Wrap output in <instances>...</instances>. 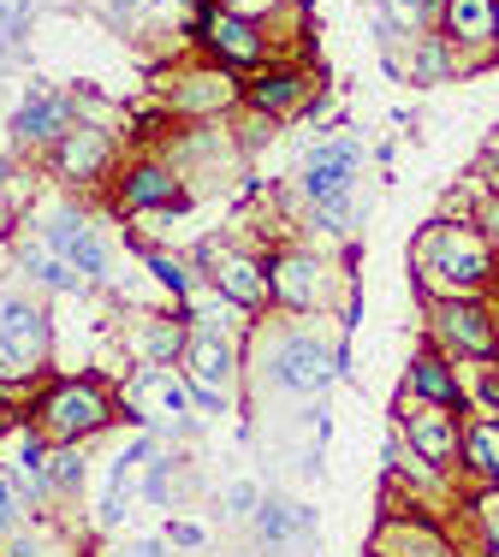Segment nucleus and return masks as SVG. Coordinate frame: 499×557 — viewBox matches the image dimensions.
<instances>
[{
    "mask_svg": "<svg viewBox=\"0 0 499 557\" xmlns=\"http://www.w3.org/2000/svg\"><path fill=\"white\" fill-rule=\"evenodd\" d=\"M416 285H428L435 297H482L499 273V249L482 237L476 214L470 220H428L423 237H416Z\"/></svg>",
    "mask_w": 499,
    "mask_h": 557,
    "instance_id": "f257e3e1",
    "label": "nucleus"
},
{
    "mask_svg": "<svg viewBox=\"0 0 499 557\" xmlns=\"http://www.w3.org/2000/svg\"><path fill=\"white\" fill-rule=\"evenodd\" d=\"M161 96H167V113L185 119V125H220V119L244 101V84H239L232 65L208 60V65H191V72L167 77Z\"/></svg>",
    "mask_w": 499,
    "mask_h": 557,
    "instance_id": "f03ea898",
    "label": "nucleus"
},
{
    "mask_svg": "<svg viewBox=\"0 0 499 557\" xmlns=\"http://www.w3.org/2000/svg\"><path fill=\"white\" fill-rule=\"evenodd\" d=\"M108 416H113V397L101 380H60V386L36 404V428L60 445H77V440H89V433H101Z\"/></svg>",
    "mask_w": 499,
    "mask_h": 557,
    "instance_id": "7ed1b4c3",
    "label": "nucleus"
},
{
    "mask_svg": "<svg viewBox=\"0 0 499 557\" xmlns=\"http://www.w3.org/2000/svg\"><path fill=\"white\" fill-rule=\"evenodd\" d=\"M333 374H339V356L327 350V338L304 333V326H285V333L268 338V386L309 397V392L333 386Z\"/></svg>",
    "mask_w": 499,
    "mask_h": 557,
    "instance_id": "20e7f679",
    "label": "nucleus"
},
{
    "mask_svg": "<svg viewBox=\"0 0 499 557\" xmlns=\"http://www.w3.org/2000/svg\"><path fill=\"white\" fill-rule=\"evenodd\" d=\"M268 285H273V302L292 314H321L333 302V261L321 249H304V244H285L268 256Z\"/></svg>",
    "mask_w": 499,
    "mask_h": 557,
    "instance_id": "39448f33",
    "label": "nucleus"
},
{
    "mask_svg": "<svg viewBox=\"0 0 499 557\" xmlns=\"http://www.w3.org/2000/svg\"><path fill=\"white\" fill-rule=\"evenodd\" d=\"M357 178H363V143L357 137H327V143H309L304 172H297V196H304L309 208L351 202Z\"/></svg>",
    "mask_w": 499,
    "mask_h": 557,
    "instance_id": "423d86ee",
    "label": "nucleus"
},
{
    "mask_svg": "<svg viewBox=\"0 0 499 557\" xmlns=\"http://www.w3.org/2000/svg\"><path fill=\"white\" fill-rule=\"evenodd\" d=\"M120 404L137 428H179V421H191L196 392H191L185 374H173V368H137L120 386Z\"/></svg>",
    "mask_w": 499,
    "mask_h": 557,
    "instance_id": "0eeeda50",
    "label": "nucleus"
},
{
    "mask_svg": "<svg viewBox=\"0 0 499 557\" xmlns=\"http://www.w3.org/2000/svg\"><path fill=\"white\" fill-rule=\"evenodd\" d=\"M185 380H191L196 404H203L208 416H227V409H232V386H239V338L191 333V344H185Z\"/></svg>",
    "mask_w": 499,
    "mask_h": 557,
    "instance_id": "6e6552de",
    "label": "nucleus"
},
{
    "mask_svg": "<svg viewBox=\"0 0 499 557\" xmlns=\"http://www.w3.org/2000/svg\"><path fill=\"white\" fill-rule=\"evenodd\" d=\"M48 344H54V326H48L42 302H31V297L0 302V362H7L12 380H31L48 362Z\"/></svg>",
    "mask_w": 499,
    "mask_h": 557,
    "instance_id": "1a4fd4ad",
    "label": "nucleus"
},
{
    "mask_svg": "<svg viewBox=\"0 0 499 557\" xmlns=\"http://www.w3.org/2000/svg\"><path fill=\"white\" fill-rule=\"evenodd\" d=\"M196 42L208 48V60L232 65V72H261L268 65V30L239 18V12H220L215 0L196 7Z\"/></svg>",
    "mask_w": 499,
    "mask_h": 557,
    "instance_id": "9d476101",
    "label": "nucleus"
},
{
    "mask_svg": "<svg viewBox=\"0 0 499 557\" xmlns=\"http://www.w3.org/2000/svg\"><path fill=\"white\" fill-rule=\"evenodd\" d=\"M113 154H120V149H113V131L96 125V119H77L54 149H48V166H54L60 184L84 190V184H96V178H108V172H113Z\"/></svg>",
    "mask_w": 499,
    "mask_h": 557,
    "instance_id": "9b49d317",
    "label": "nucleus"
},
{
    "mask_svg": "<svg viewBox=\"0 0 499 557\" xmlns=\"http://www.w3.org/2000/svg\"><path fill=\"white\" fill-rule=\"evenodd\" d=\"M42 237H48V249H60V256L72 261L84 285H101V278H108V244H101L96 220H89L77 202H65V208H48V225H42Z\"/></svg>",
    "mask_w": 499,
    "mask_h": 557,
    "instance_id": "f8f14e48",
    "label": "nucleus"
},
{
    "mask_svg": "<svg viewBox=\"0 0 499 557\" xmlns=\"http://www.w3.org/2000/svg\"><path fill=\"white\" fill-rule=\"evenodd\" d=\"M315 72L309 65H261L256 77H249L244 84V108L249 113H261V119H273V125H280V119H297L315 101Z\"/></svg>",
    "mask_w": 499,
    "mask_h": 557,
    "instance_id": "ddd939ff",
    "label": "nucleus"
},
{
    "mask_svg": "<svg viewBox=\"0 0 499 557\" xmlns=\"http://www.w3.org/2000/svg\"><path fill=\"white\" fill-rule=\"evenodd\" d=\"M428 314H435V338L452 344V350L464 356H488L499 350V326H494V309L482 297H435L428 302Z\"/></svg>",
    "mask_w": 499,
    "mask_h": 557,
    "instance_id": "4468645a",
    "label": "nucleus"
},
{
    "mask_svg": "<svg viewBox=\"0 0 499 557\" xmlns=\"http://www.w3.org/2000/svg\"><path fill=\"white\" fill-rule=\"evenodd\" d=\"M208 285L220 290V297L232 302L239 314H256V309H268L273 302V285H268V261H256V256H244V249H227V244H215L208 249Z\"/></svg>",
    "mask_w": 499,
    "mask_h": 557,
    "instance_id": "2eb2a0df",
    "label": "nucleus"
},
{
    "mask_svg": "<svg viewBox=\"0 0 499 557\" xmlns=\"http://www.w3.org/2000/svg\"><path fill=\"white\" fill-rule=\"evenodd\" d=\"M120 208L125 214H173V208H191V184L179 166L167 161H131L120 172Z\"/></svg>",
    "mask_w": 499,
    "mask_h": 557,
    "instance_id": "dca6fc26",
    "label": "nucleus"
},
{
    "mask_svg": "<svg viewBox=\"0 0 499 557\" xmlns=\"http://www.w3.org/2000/svg\"><path fill=\"white\" fill-rule=\"evenodd\" d=\"M494 30H499V0H446L440 36L452 42L458 65L499 60V54H494Z\"/></svg>",
    "mask_w": 499,
    "mask_h": 557,
    "instance_id": "f3484780",
    "label": "nucleus"
},
{
    "mask_svg": "<svg viewBox=\"0 0 499 557\" xmlns=\"http://www.w3.org/2000/svg\"><path fill=\"white\" fill-rule=\"evenodd\" d=\"M72 125H77V96L48 89V84H36L31 96H24V108L12 113V137H19L24 149H54Z\"/></svg>",
    "mask_w": 499,
    "mask_h": 557,
    "instance_id": "a211bd4d",
    "label": "nucleus"
},
{
    "mask_svg": "<svg viewBox=\"0 0 499 557\" xmlns=\"http://www.w3.org/2000/svg\"><path fill=\"white\" fill-rule=\"evenodd\" d=\"M404 416V440H411V450L423 462H435V469H446V462L464 457V428L452 421V409L440 404H423V397H411V404L399 409Z\"/></svg>",
    "mask_w": 499,
    "mask_h": 557,
    "instance_id": "6ab92c4d",
    "label": "nucleus"
},
{
    "mask_svg": "<svg viewBox=\"0 0 499 557\" xmlns=\"http://www.w3.org/2000/svg\"><path fill=\"white\" fill-rule=\"evenodd\" d=\"M369 557H452V546L440 540V528H435V522H423V516H404V510H392L387 522L375 528V540H369Z\"/></svg>",
    "mask_w": 499,
    "mask_h": 557,
    "instance_id": "aec40b11",
    "label": "nucleus"
},
{
    "mask_svg": "<svg viewBox=\"0 0 499 557\" xmlns=\"http://www.w3.org/2000/svg\"><path fill=\"white\" fill-rule=\"evenodd\" d=\"M137 261L155 273V285H161L167 297H179V302H191L196 290L208 285V273H196L191 261L179 256V249H167V244H143V249H137Z\"/></svg>",
    "mask_w": 499,
    "mask_h": 557,
    "instance_id": "412c9836",
    "label": "nucleus"
},
{
    "mask_svg": "<svg viewBox=\"0 0 499 557\" xmlns=\"http://www.w3.org/2000/svg\"><path fill=\"white\" fill-rule=\"evenodd\" d=\"M411 397H423V404H440V409H458L464 386H458V374L440 362L435 350H416V356H411Z\"/></svg>",
    "mask_w": 499,
    "mask_h": 557,
    "instance_id": "4be33fe9",
    "label": "nucleus"
},
{
    "mask_svg": "<svg viewBox=\"0 0 499 557\" xmlns=\"http://www.w3.org/2000/svg\"><path fill=\"white\" fill-rule=\"evenodd\" d=\"M446 0H380V24H392L399 36H435Z\"/></svg>",
    "mask_w": 499,
    "mask_h": 557,
    "instance_id": "5701e85b",
    "label": "nucleus"
},
{
    "mask_svg": "<svg viewBox=\"0 0 499 557\" xmlns=\"http://www.w3.org/2000/svg\"><path fill=\"white\" fill-rule=\"evenodd\" d=\"M24 273H31L36 285H48V290H65V297H77V290H84V278H77V268L60 256V249L24 244Z\"/></svg>",
    "mask_w": 499,
    "mask_h": 557,
    "instance_id": "b1692460",
    "label": "nucleus"
},
{
    "mask_svg": "<svg viewBox=\"0 0 499 557\" xmlns=\"http://www.w3.org/2000/svg\"><path fill=\"white\" fill-rule=\"evenodd\" d=\"M309 522L315 516L304 510V504H285V498H261V510H256V534L268 540V546H285V540L304 534Z\"/></svg>",
    "mask_w": 499,
    "mask_h": 557,
    "instance_id": "393cba45",
    "label": "nucleus"
},
{
    "mask_svg": "<svg viewBox=\"0 0 499 557\" xmlns=\"http://www.w3.org/2000/svg\"><path fill=\"white\" fill-rule=\"evenodd\" d=\"M464 462L482 481H499V416H482L464 428Z\"/></svg>",
    "mask_w": 499,
    "mask_h": 557,
    "instance_id": "a878e982",
    "label": "nucleus"
},
{
    "mask_svg": "<svg viewBox=\"0 0 499 557\" xmlns=\"http://www.w3.org/2000/svg\"><path fill=\"white\" fill-rule=\"evenodd\" d=\"M458 72V54L452 42L435 30V36H416V54H411V77L416 84H446V77Z\"/></svg>",
    "mask_w": 499,
    "mask_h": 557,
    "instance_id": "bb28decb",
    "label": "nucleus"
},
{
    "mask_svg": "<svg viewBox=\"0 0 499 557\" xmlns=\"http://www.w3.org/2000/svg\"><path fill=\"white\" fill-rule=\"evenodd\" d=\"M167 546H179V552H203V546H208V528H203V522H191V516H173V522H167Z\"/></svg>",
    "mask_w": 499,
    "mask_h": 557,
    "instance_id": "cd10ccee",
    "label": "nucleus"
},
{
    "mask_svg": "<svg viewBox=\"0 0 499 557\" xmlns=\"http://www.w3.org/2000/svg\"><path fill=\"white\" fill-rule=\"evenodd\" d=\"M19 522H24V498H19V486L0 474V540L19 534Z\"/></svg>",
    "mask_w": 499,
    "mask_h": 557,
    "instance_id": "c85d7f7f",
    "label": "nucleus"
},
{
    "mask_svg": "<svg viewBox=\"0 0 499 557\" xmlns=\"http://www.w3.org/2000/svg\"><path fill=\"white\" fill-rule=\"evenodd\" d=\"M220 12H239V18H249V24H261V18H273L280 12V0H215Z\"/></svg>",
    "mask_w": 499,
    "mask_h": 557,
    "instance_id": "c756f323",
    "label": "nucleus"
},
{
    "mask_svg": "<svg viewBox=\"0 0 499 557\" xmlns=\"http://www.w3.org/2000/svg\"><path fill=\"white\" fill-rule=\"evenodd\" d=\"M120 24H149L155 18V0H108Z\"/></svg>",
    "mask_w": 499,
    "mask_h": 557,
    "instance_id": "7c9ffc66",
    "label": "nucleus"
},
{
    "mask_svg": "<svg viewBox=\"0 0 499 557\" xmlns=\"http://www.w3.org/2000/svg\"><path fill=\"white\" fill-rule=\"evenodd\" d=\"M227 510H232V516H256V510H261V493H256L249 481H239V486L227 493Z\"/></svg>",
    "mask_w": 499,
    "mask_h": 557,
    "instance_id": "2f4dec72",
    "label": "nucleus"
},
{
    "mask_svg": "<svg viewBox=\"0 0 499 557\" xmlns=\"http://www.w3.org/2000/svg\"><path fill=\"white\" fill-rule=\"evenodd\" d=\"M476 225H482V237L499 249V196H482V208H476Z\"/></svg>",
    "mask_w": 499,
    "mask_h": 557,
    "instance_id": "473e14b6",
    "label": "nucleus"
},
{
    "mask_svg": "<svg viewBox=\"0 0 499 557\" xmlns=\"http://www.w3.org/2000/svg\"><path fill=\"white\" fill-rule=\"evenodd\" d=\"M48 481H54V486H77V481H84V469H77V457H72V450H65V457H54Z\"/></svg>",
    "mask_w": 499,
    "mask_h": 557,
    "instance_id": "72a5a7b5",
    "label": "nucleus"
},
{
    "mask_svg": "<svg viewBox=\"0 0 499 557\" xmlns=\"http://www.w3.org/2000/svg\"><path fill=\"white\" fill-rule=\"evenodd\" d=\"M19 36H24V30H19V24H12V12H7V0H0V60H7V54H12V48H19Z\"/></svg>",
    "mask_w": 499,
    "mask_h": 557,
    "instance_id": "f704fd0d",
    "label": "nucleus"
},
{
    "mask_svg": "<svg viewBox=\"0 0 499 557\" xmlns=\"http://www.w3.org/2000/svg\"><path fill=\"white\" fill-rule=\"evenodd\" d=\"M120 557H167V540H131L120 546Z\"/></svg>",
    "mask_w": 499,
    "mask_h": 557,
    "instance_id": "c9c22d12",
    "label": "nucleus"
},
{
    "mask_svg": "<svg viewBox=\"0 0 499 557\" xmlns=\"http://www.w3.org/2000/svg\"><path fill=\"white\" fill-rule=\"evenodd\" d=\"M476 178L488 184V196H499V154H482V161H476Z\"/></svg>",
    "mask_w": 499,
    "mask_h": 557,
    "instance_id": "e433bc0d",
    "label": "nucleus"
},
{
    "mask_svg": "<svg viewBox=\"0 0 499 557\" xmlns=\"http://www.w3.org/2000/svg\"><path fill=\"white\" fill-rule=\"evenodd\" d=\"M482 397H488V404L499 409V374H488V380H482Z\"/></svg>",
    "mask_w": 499,
    "mask_h": 557,
    "instance_id": "4c0bfd02",
    "label": "nucleus"
},
{
    "mask_svg": "<svg viewBox=\"0 0 499 557\" xmlns=\"http://www.w3.org/2000/svg\"><path fill=\"white\" fill-rule=\"evenodd\" d=\"M482 154H499V125L488 131V143H482Z\"/></svg>",
    "mask_w": 499,
    "mask_h": 557,
    "instance_id": "58836bf2",
    "label": "nucleus"
},
{
    "mask_svg": "<svg viewBox=\"0 0 499 557\" xmlns=\"http://www.w3.org/2000/svg\"><path fill=\"white\" fill-rule=\"evenodd\" d=\"M0 225H7V196H0Z\"/></svg>",
    "mask_w": 499,
    "mask_h": 557,
    "instance_id": "ea45409f",
    "label": "nucleus"
},
{
    "mask_svg": "<svg viewBox=\"0 0 499 557\" xmlns=\"http://www.w3.org/2000/svg\"><path fill=\"white\" fill-rule=\"evenodd\" d=\"M0 433H7V409H0Z\"/></svg>",
    "mask_w": 499,
    "mask_h": 557,
    "instance_id": "a19ab883",
    "label": "nucleus"
}]
</instances>
